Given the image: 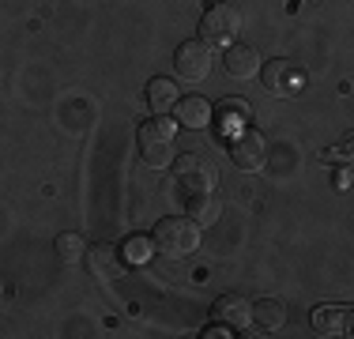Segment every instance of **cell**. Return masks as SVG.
<instances>
[{"label":"cell","instance_id":"6da1fadb","mask_svg":"<svg viewBox=\"0 0 354 339\" xmlns=\"http://www.w3.org/2000/svg\"><path fill=\"white\" fill-rule=\"evenodd\" d=\"M196 245H200V226L192 223V219H181V215L162 219V223L155 226V234H151V249L166 260L189 257V253H196Z\"/></svg>","mask_w":354,"mask_h":339},{"label":"cell","instance_id":"7a4b0ae2","mask_svg":"<svg viewBox=\"0 0 354 339\" xmlns=\"http://www.w3.org/2000/svg\"><path fill=\"white\" fill-rule=\"evenodd\" d=\"M136 147H140V158L147 166H155V170L170 166L174 151H177V121H166V117L143 121L140 136H136Z\"/></svg>","mask_w":354,"mask_h":339},{"label":"cell","instance_id":"3957f363","mask_svg":"<svg viewBox=\"0 0 354 339\" xmlns=\"http://www.w3.org/2000/svg\"><path fill=\"white\" fill-rule=\"evenodd\" d=\"M174 177H177V185H181L185 200H192V196H212L215 185H218V166H215L207 155L192 151V155H181V158L174 163Z\"/></svg>","mask_w":354,"mask_h":339},{"label":"cell","instance_id":"277c9868","mask_svg":"<svg viewBox=\"0 0 354 339\" xmlns=\"http://www.w3.org/2000/svg\"><path fill=\"white\" fill-rule=\"evenodd\" d=\"M241 30V12L234 4H212L200 19V42L207 46H230Z\"/></svg>","mask_w":354,"mask_h":339},{"label":"cell","instance_id":"5b68a950","mask_svg":"<svg viewBox=\"0 0 354 339\" xmlns=\"http://www.w3.org/2000/svg\"><path fill=\"white\" fill-rule=\"evenodd\" d=\"M212 64H215V53L207 42L192 38V42H181L174 53V72L181 75L185 83H204L212 75Z\"/></svg>","mask_w":354,"mask_h":339},{"label":"cell","instance_id":"8992f818","mask_svg":"<svg viewBox=\"0 0 354 339\" xmlns=\"http://www.w3.org/2000/svg\"><path fill=\"white\" fill-rule=\"evenodd\" d=\"M230 158H234V166L245 170V174H252V170H264V163H268V143H264V136L252 132V129L234 132V136H230Z\"/></svg>","mask_w":354,"mask_h":339},{"label":"cell","instance_id":"52a82bcc","mask_svg":"<svg viewBox=\"0 0 354 339\" xmlns=\"http://www.w3.org/2000/svg\"><path fill=\"white\" fill-rule=\"evenodd\" d=\"M174 113H177V125L181 129H207L212 125V102L207 98H200V95H185V98H177L174 102Z\"/></svg>","mask_w":354,"mask_h":339},{"label":"cell","instance_id":"ba28073f","mask_svg":"<svg viewBox=\"0 0 354 339\" xmlns=\"http://www.w3.org/2000/svg\"><path fill=\"white\" fill-rule=\"evenodd\" d=\"M215 320L226 328H249L252 324V302L241 294H223L215 302Z\"/></svg>","mask_w":354,"mask_h":339},{"label":"cell","instance_id":"9c48e42d","mask_svg":"<svg viewBox=\"0 0 354 339\" xmlns=\"http://www.w3.org/2000/svg\"><path fill=\"white\" fill-rule=\"evenodd\" d=\"M124 253L117 249V245H109V241H102V245H95L91 249V271H95L98 279H121L124 275Z\"/></svg>","mask_w":354,"mask_h":339},{"label":"cell","instance_id":"30bf717a","mask_svg":"<svg viewBox=\"0 0 354 339\" xmlns=\"http://www.w3.org/2000/svg\"><path fill=\"white\" fill-rule=\"evenodd\" d=\"M223 64H226V72L234 75V80H252V75L260 72V53L252 46H245V42H234L230 49H226V57H223Z\"/></svg>","mask_w":354,"mask_h":339},{"label":"cell","instance_id":"8fae6325","mask_svg":"<svg viewBox=\"0 0 354 339\" xmlns=\"http://www.w3.org/2000/svg\"><path fill=\"white\" fill-rule=\"evenodd\" d=\"M212 121H215L226 136L241 132V129H245V121H249V102H241V98H226V102H218V106L212 109Z\"/></svg>","mask_w":354,"mask_h":339},{"label":"cell","instance_id":"7c38bea8","mask_svg":"<svg viewBox=\"0 0 354 339\" xmlns=\"http://www.w3.org/2000/svg\"><path fill=\"white\" fill-rule=\"evenodd\" d=\"M351 313L339 309V305H317L313 309V328L320 336H347Z\"/></svg>","mask_w":354,"mask_h":339},{"label":"cell","instance_id":"4fadbf2b","mask_svg":"<svg viewBox=\"0 0 354 339\" xmlns=\"http://www.w3.org/2000/svg\"><path fill=\"white\" fill-rule=\"evenodd\" d=\"M252 324L268 328V332H279L286 324V305L279 298H260L252 302Z\"/></svg>","mask_w":354,"mask_h":339},{"label":"cell","instance_id":"5bb4252c","mask_svg":"<svg viewBox=\"0 0 354 339\" xmlns=\"http://www.w3.org/2000/svg\"><path fill=\"white\" fill-rule=\"evenodd\" d=\"M177 98H181V95H177V83H174V80H166V75H155V80L147 83V106L155 109V113L170 109Z\"/></svg>","mask_w":354,"mask_h":339},{"label":"cell","instance_id":"9a60e30c","mask_svg":"<svg viewBox=\"0 0 354 339\" xmlns=\"http://www.w3.org/2000/svg\"><path fill=\"white\" fill-rule=\"evenodd\" d=\"M189 211H192V223H196V226H215L218 215H223L218 200H212V196H192L189 200Z\"/></svg>","mask_w":354,"mask_h":339},{"label":"cell","instance_id":"2e32d148","mask_svg":"<svg viewBox=\"0 0 354 339\" xmlns=\"http://www.w3.org/2000/svg\"><path fill=\"white\" fill-rule=\"evenodd\" d=\"M83 253H87V241H83L80 234L57 237V260H61V264H75V260H83Z\"/></svg>","mask_w":354,"mask_h":339},{"label":"cell","instance_id":"e0dca14e","mask_svg":"<svg viewBox=\"0 0 354 339\" xmlns=\"http://www.w3.org/2000/svg\"><path fill=\"white\" fill-rule=\"evenodd\" d=\"M290 80H294V68L283 64V61H275V64L264 68V83L272 91H279V95H286V83H290Z\"/></svg>","mask_w":354,"mask_h":339},{"label":"cell","instance_id":"ac0fdd59","mask_svg":"<svg viewBox=\"0 0 354 339\" xmlns=\"http://www.w3.org/2000/svg\"><path fill=\"white\" fill-rule=\"evenodd\" d=\"M121 253H124V260H129V264H143V260L151 257V237H129V241L121 245Z\"/></svg>","mask_w":354,"mask_h":339}]
</instances>
